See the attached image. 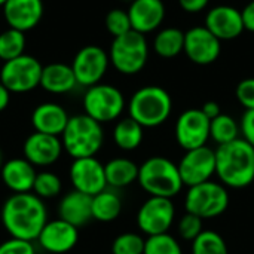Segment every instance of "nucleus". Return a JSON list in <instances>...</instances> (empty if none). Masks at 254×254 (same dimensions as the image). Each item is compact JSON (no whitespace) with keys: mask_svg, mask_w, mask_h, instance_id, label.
I'll list each match as a JSON object with an SVG mask.
<instances>
[{"mask_svg":"<svg viewBox=\"0 0 254 254\" xmlns=\"http://www.w3.org/2000/svg\"><path fill=\"white\" fill-rule=\"evenodd\" d=\"M1 225L12 238L36 241L48 223L43 199L31 192L10 195L1 207Z\"/></svg>","mask_w":254,"mask_h":254,"instance_id":"f257e3e1","label":"nucleus"},{"mask_svg":"<svg viewBox=\"0 0 254 254\" xmlns=\"http://www.w3.org/2000/svg\"><path fill=\"white\" fill-rule=\"evenodd\" d=\"M216 174L231 189H243L254 182V147L243 137L216 149Z\"/></svg>","mask_w":254,"mask_h":254,"instance_id":"f03ea898","label":"nucleus"},{"mask_svg":"<svg viewBox=\"0 0 254 254\" xmlns=\"http://www.w3.org/2000/svg\"><path fill=\"white\" fill-rule=\"evenodd\" d=\"M63 149L73 158L95 156L104 143V131L100 122L88 115L71 116L61 134Z\"/></svg>","mask_w":254,"mask_h":254,"instance_id":"7ed1b4c3","label":"nucleus"},{"mask_svg":"<svg viewBox=\"0 0 254 254\" xmlns=\"http://www.w3.org/2000/svg\"><path fill=\"white\" fill-rule=\"evenodd\" d=\"M138 185L150 196L174 198L183 189V180L177 164L165 156L146 159L138 170Z\"/></svg>","mask_w":254,"mask_h":254,"instance_id":"20e7f679","label":"nucleus"},{"mask_svg":"<svg viewBox=\"0 0 254 254\" xmlns=\"http://www.w3.org/2000/svg\"><path fill=\"white\" fill-rule=\"evenodd\" d=\"M171 95L161 86H143L135 91L128 104L129 118L137 121L143 128H156L171 115Z\"/></svg>","mask_w":254,"mask_h":254,"instance_id":"39448f33","label":"nucleus"},{"mask_svg":"<svg viewBox=\"0 0 254 254\" xmlns=\"http://www.w3.org/2000/svg\"><path fill=\"white\" fill-rule=\"evenodd\" d=\"M109 58L112 65L122 74H135L141 71L149 58L146 36L131 30L115 37L110 46Z\"/></svg>","mask_w":254,"mask_h":254,"instance_id":"423d86ee","label":"nucleus"},{"mask_svg":"<svg viewBox=\"0 0 254 254\" xmlns=\"http://www.w3.org/2000/svg\"><path fill=\"white\" fill-rule=\"evenodd\" d=\"M185 207L188 213H192L202 220L219 217L229 207L228 189L222 183L211 180L192 186L186 193Z\"/></svg>","mask_w":254,"mask_h":254,"instance_id":"0eeeda50","label":"nucleus"},{"mask_svg":"<svg viewBox=\"0 0 254 254\" xmlns=\"http://www.w3.org/2000/svg\"><path fill=\"white\" fill-rule=\"evenodd\" d=\"M85 115L100 124L118 119L125 109L124 94L112 85L97 83L89 86L83 95Z\"/></svg>","mask_w":254,"mask_h":254,"instance_id":"6e6552de","label":"nucleus"},{"mask_svg":"<svg viewBox=\"0 0 254 254\" xmlns=\"http://www.w3.org/2000/svg\"><path fill=\"white\" fill-rule=\"evenodd\" d=\"M43 65L31 55H19L3 63L0 70V82L15 94L30 92L40 86Z\"/></svg>","mask_w":254,"mask_h":254,"instance_id":"1a4fd4ad","label":"nucleus"},{"mask_svg":"<svg viewBox=\"0 0 254 254\" xmlns=\"http://www.w3.org/2000/svg\"><path fill=\"white\" fill-rule=\"evenodd\" d=\"M176 208L170 198L150 196L147 198L137 213V226L147 235L167 234L174 223Z\"/></svg>","mask_w":254,"mask_h":254,"instance_id":"9d476101","label":"nucleus"},{"mask_svg":"<svg viewBox=\"0 0 254 254\" xmlns=\"http://www.w3.org/2000/svg\"><path fill=\"white\" fill-rule=\"evenodd\" d=\"M177 167L185 186L205 183L216 174V150L207 146L186 150Z\"/></svg>","mask_w":254,"mask_h":254,"instance_id":"9b49d317","label":"nucleus"},{"mask_svg":"<svg viewBox=\"0 0 254 254\" xmlns=\"http://www.w3.org/2000/svg\"><path fill=\"white\" fill-rule=\"evenodd\" d=\"M109 54L103 48L97 45H88L82 48L76 54L71 64L77 85L89 88L100 83L109 68Z\"/></svg>","mask_w":254,"mask_h":254,"instance_id":"f8f14e48","label":"nucleus"},{"mask_svg":"<svg viewBox=\"0 0 254 254\" xmlns=\"http://www.w3.org/2000/svg\"><path fill=\"white\" fill-rule=\"evenodd\" d=\"M210 138V119L201 109L183 112L176 122V140L186 152L207 146Z\"/></svg>","mask_w":254,"mask_h":254,"instance_id":"ddd939ff","label":"nucleus"},{"mask_svg":"<svg viewBox=\"0 0 254 254\" xmlns=\"http://www.w3.org/2000/svg\"><path fill=\"white\" fill-rule=\"evenodd\" d=\"M68 176L73 189L89 196H95L97 193L107 189L104 165L95 156L73 159Z\"/></svg>","mask_w":254,"mask_h":254,"instance_id":"4468645a","label":"nucleus"},{"mask_svg":"<svg viewBox=\"0 0 254 254\" xmlns=\"http://www.w3.org/2000/svg\"><path fill=\"white\" fill-rule=\"evenodd\" d=\"M183 52L192 63L198 65H208L219 58L222 52V42L205 25L193 27L185 33Z\"/></svg>","mask_w":254,"mask_h":254,"instance_id":"2eb2a0df","label":"nucleus"},{"mask_svg":"<svg viewBox=\"0 0 254 254\" xmlns=\"http://www.w3.org/2000/svg\"><path fill=\"white\" fill-rule=\"evenodd\" d=\"M79 228L73 226L71 223L57 219L48 220L45 228L42 229L40 235L37 237L39 246L52 254H64L73 250L79 241Z\"/></svg>","mask_w":254,"mask_h":254,"instance_id":"dca6fc26","label":"nucleus"},{"mask_svg":"<svg viewBox=\"0 0 254 254\" xmlns=\"http://www.w3.org/2000/svg\"><path fill=\"white\" fill-rule=\"evenodd\" d=\"M61 138L34 131L30 134L22 146L24 158L34 167H49L55 164L63 153Z\"/></svg>","mask_w":254,"mask_h":254,"instance_id":"f3484780","label":"nucleus"},{"mask_svg":"<svg viewBox=\"0 0 254 254\" xmlns=\"http://www.w3.org/2000/svg\"><path fill=\"white\" fill-rule=\"evenodd\" d=\"M205 27L220 42L237 39L246 30L241 10L228 4H220L208 10L205 16Z\"/></svg>","mask_w":254,"mask_h":254,"instance_id":"a211bd4d","label":"nucleus"},{"mask_svg":"<svg viewBox=\"0 0 254 254\" xmlns=\"http://www.w3.org/2000/svg\"><path fill=\"white\" fill-rule=\"evenodd\" d=\"M3 16L9 28L22 33L34 28L43 16L42 0H6L3 4Z\"/></svg>","mask_w":254,"mask_h":254,"instance_id":"6ab92c4d","label":"nucleus"},{"mask_svg":"<svg viewBox=\"0 0 254 254\" xmlns=\"http://www.w3.org/2000/svg\"><path fill=\"white\" fill-rule=\"evenodd\" d=\"M132 30L147 34L155 31L165 18L162 0H132L128 9Z\"/></svg>","mask_w":254,"mask_h":254,"instance_id":"aec40b11","label":"nucleus"},{"mask_svg":"<svg viewBox=\"0 0 254 254\" xmlns=\"http://www.w3.org/2000/svg\"><path fill=\"white\" fill-rule=\"evenodd\" d=\"M3 185L13 193H27L33 190L36 180V167L25 158H13L6 161L0 168Z\"/></svg>","mask_w":254,"mask_h":254,"instance_id":"412c9836","label":"nucleus"},{"mask_svg":"<svg viewBox=\"0 0 254 254\" xmlns=\"http://www.w3.org/2000/svg\"><path fill=\"white\" fill-rule=\"evenodd\" d=\"M70 116L65 109L57 103H42L31 113V125L34 131L60 137L67 127Z\"/></svg>","mask_w":254,"mask_h":254,"instance_id":"4be33fe9","label":"nucleus"},{"mask_svg":"<svg viewBox=\"0 0 254 254\" xmlns=\"http://www.w3.org/2000/svg\"><path fill=\"white\" fill-rule=\"evenodd\" d=\"M58 214L60 219L71 223L76 228L86 225L89 220H92V196L73 189L61 198Z\"/></svg>","mask_w":254,"mask_h":254,"instance_id":"5701e85b","label":"nucleus"},{"mask_svg":"<svg viewBox=\"0 0 254 254\" xmlns=\"http://www.w3.org/2000/svg\"><path fill=\"white\" fill-rule=\"evenodd\" d=\"M77 85L71 65L64 63H52L43 65L40 86L51 94H67Z\"/></svg>","mask_w":254,"mask_h":254,"instance_id":"b1692460","label":"nucleus"},{"mask_svg":"<svg viewBox=\"0 0 254 254\" xmlns=\"http://www.w3.org/2000/svg\"><path fill=\"white\" fill-rule=\"evenodd\" d=\"M138 170L140 165H137L134 161L128 158H113L104 165L106 171V180L107 186L115 189H122L138 179Z\"/></svg>","mask_w":254,"mask_h":254,"instance_id":"393cba45","label":"nucleus"},{"mask_svg":"<svg viewBox=\"0 0 254 254\" xmlns=\"http://www.w3.org/2000/svg\"><path fill=\"white\" fill-rule=\"evenodd\" d=\"M122 199L121 196L109 189L92 196V219L101 223H110L121 216Z\"/></svg>","mask_w":254,"mask_h":254,"instance_id":"a878e982","label":"nucleus"},{"mask_svg":"<svg viewBox=\"0 0 254 254\" xmlns=\"http://www.w3.org/2000/svg\"><path fill=\"white\" fill-rule=\"evenodd\" d=\"M143 129L144 128L132 118H124L115 125L113 141L121 150H135L143 141Z\"/></svg>","mask_w":254,"mask_h":254,"instance_id":"bb28decb","label":"nucleus"},{"mask_svg":"<svg viewBox=\"0 0 254 254\" xmlns=\"http://www.w3.org/2000/svg\"><path fill=\"white\" fill-rule=\"evenodd\" d=\"M185 33L180 28L168 27L156 33L153 39V51L162 58H174L183 52Z\"/></svg>","mask_w":254,"mask_h":254,"instance_id":"cd10ccee","label":"nucleus"},{"mask_svg":"<svg viewBox=\"0 0 254 254\" xmlns=\"http://www.w3.org/2000/svg\"><path fill=\"white\" fill-rule=\"evenodd\" d=\"M240 124L229 115L220 113L217 118L210 121V138H213L219 146L240 138Z\"/></svg>","mask_w":254,"mask_h":254,"instance_id":"c85d7f7f","label":"nucleus"},{"mask_svg":"<svg viewBox=\"0 0 254 254\" xmlns=\"http://www.w3.org/2000/svg\"><path fill=\"white\" fill-rule=\"evenodd\" d=\"M25 34L15 28H7L0 33V60L3 63L24 54Z\"/></svg>","mask_w":254,"mask_h":254,"instance_id":"c756f323","label":"nucleus"},{"mask_svg":"<svg viewBox=\"0 0 254 254\" xmlns=\"http://www.w3.org/2000/svg\"><path fill=\"white\" fill-rule=\"evenodd\" d=\"M192 254H229V250L222 235L214 231H202L192 241Z\"/></svg>","mask_w":254,"mask_h":254,"instance_id":"7c9ffc66","label":"nucleus"},{"mask_svg":"<svg viewBox=\"0 0 254 254\" xmlns=\"http://www.w3.org/2000/svg\"><path fill=\"white\" fill-rule=\"evenodd\" d=\"M61 189H63V182L57 174L51 171L37 173L33 185V193L36 196H39L40 199H52L61 193Z\"/></svg>","mask_w":254,"mask_h":254,"instance_id":"2f4dec72","label":"nucleus"},{"mask_svg":"<svg viewBox=\"0 0 254 254\" xmlns=\"http://www.w3.org/2000/svg\"><path fill=\"white\" fill-rule=\"evenodd\" d=\"M144 254H183L180 243L168 232L147 237L144 244Z\"/></svg>","mask_w":254,"mask_h":254,"instance_id":"473e14b6","label":"nucleus"},{"mask_svg":"<svg viewBox=\"0 0 254 254\" xmlns=\"http://www.w3.org/2000/svg\"><path fill=\"white\" fill-rule=\"evenodd\" d=\"M146 240L135 232H125L112 243V254H144Z\"/></svg>","mask_w":254,"mask_h":254,"instance_id":"72a5a7b5","label":"nucleus"},{"mask_svg":"<svg viewBox=\"0 0 254 254\" xmlns=\"http://www.w3.org/2000/svg\"><path fill=\"white\" fill-rule=\"evenodd\" d=\"M106 28L113 36V39L131 31L132 27H131V19H129L128 10L112 9L106 15Z\"/></svg>","mask_w":254,"mask_h":254,"instance_id":"f704fd0d","label":"nucleus"},{"mask_svg":"<svg viewBox=\"0 0 254 254\" xmlns=\"http://www.w3.org/2000/svg\"><path fill=\"white\" fill-rule=\"evenodd\" d=\"M202 231V219L192 213L186 211V214L179 222V235L186 241L196 240Z\"/></svg>","mask_w":254,"mask_h":254,"instance_id":"c9c22d12","label":"nucleus"},{"mask_svg":"<svg viewBox=\"0 0 254 254\" xmlns=\"http://www.w3.org/2000/svg\"><path fill=\"white\" fill-rule=\"evenodd\" d=\"M235 95H237L238 103L246 110H254V77L241 80L237 85Z\"/></svg>","mask_w":254,"mask_h":254,"instance_id":"e433bc0d","label":"nucleus"},{"mask_svg":"<svg viewBox=\"0 0 254 254\" xmlns=\"http://www.w3.org/2000/svg\"><path fill=\"white\" fill-rule=\"evenodd\" d=\"M0 254H36V250L31 241L10 237L0 244Z\"/></svg>","mask_w":254,"mask_h":254,"instance_id":"4c0bfd02","label":"nucleus"},{"mask_svg":"<svg viewBox=\"0 0 254 254\" xmlns=\"http://www.w3.org/2000/svg\"><path fill=\"white\" fill-rule=\"evenodd\" d=\"M241 134L243 138L254 147V110H246L241 118Z\"/></svg>","mask_w":254,"mask_h":254,"instance_id":"58836bf2","label":"nucleus"},{"mask_svg":"<svg viewBox=\"0 0 254 254\" xmlns=\"http://www.w3.org/2000/svg\"><path fill=\"white\" fill-rule=\"evenodd\" d=\"M210 0H179V4L188 13H198L207 7Z\"/></svg>","mask_w":254,"mask_h":254,"instance_id":"ea45409f","label":"nucleus"},{"mask_svg":"<svg viewBox=\"0 0 254 254\" xmlns=\"http://www.w3.org/2000/svg\"><path fill=\"white\" fill-rule=\"evenodd\" d=\"M241 16H243L244 28L254 33V0L244 6V9L241 10Z\"/></svg>","mask_w":254,"mask_h":254,"instance_id":"a19ab883","label":"nucleus"},{"mask_svg":"<svg viewBox=\"0 0 254 254\" xmlns=\"http://www.w3.org/2000/svg\"><path fill=\"white\" fill-rule=\"evenodd\" d=\"M201 110H202V113H204L210 121L214 119V118H217V116L222 113L220 104H219L217 101H207V103H204L202 107H201Z\"/></svg>","mask_w":254,"mask_h":254,"instance_id":"79ce46f5","label":"nucleus"},{"mask_svg":"<svg viewBox=\"0 0 254 254\" xmlns=\"http://www.w3.org/2000/svg\"><path fill=\"white\" fill-rule=\"evenodd\" d=\"M10 94H12V92L0 82V112H3V110L9 106Z\"/></svg>","mask_w":254,"mask_h":254,"instance_id":"37998d69","label":"nucleus"},{"mask_svg":"<svg viewBox=\"0 0 254 254\" xmlns=\"http://www.w3.org/2000/svg\"><path fill=\"white\" fill-rule=\"evenodd\" d=\"M1 165H3V156H1V150H0V168H1Z\"/></svg>","mask_w":254,"mask_h":254,"instance_id":"c03bdc74","label":"nucleus"},{"mask_svg":"<svg viewBox=\"0 0 254 254\" xmlns=\"http://www.w3.org/2000/svg\"><path fill=\"white\" fill-rule=\"evenodd\" d=\"M4 3H6V0H0V6H1V7H3V4H4Z\"/></svg>","mask_w":254,"mask_h":254,"instance_id":"a18cd8bd","label":"nucleus"}]
</instances>
